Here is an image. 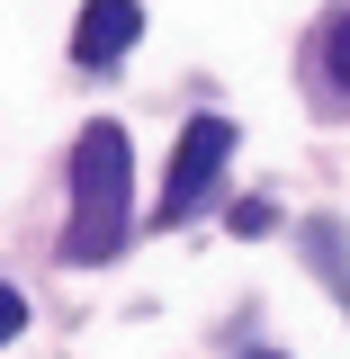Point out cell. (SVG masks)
<instances>
[{
  "label": "cell",
  "mask_w": 350,
  "mask_h": 359,
  "mask_svg": "<svg viewBox=\"0 0 350 359\" xmlns=\"http://www.w3.org/2000/svg\"><path fill=\"white\" fill-rule=\"evenodd\" d=\"M126 180H135V153L126 135L108 126H81V144H72V233H63V261H108L117 243H126Z\"/></svg>",
  "instance_id": "6da1fadb"
},
{
  "label": "cell",
  "mask_w": 350,
  "mask_h": 359,
  "mask_svg": "<svg viewBox=\"0 0 350 359\" xmlns=\"http://www.w3.org/2000/svg\"><path fill=\"white\" fill-rule=\"evenodd\" d=\"M224 153H234V126H224V117H189V126H180V144H171V180H162V216H171V224L198 207V189L224 171Z\"/></svg>",
  "instance_id": "7a4b0ae2"
},
{
  "label": "cell",
  "mask_w": 350,
  "mask_h": 359,
  "mask_svg": "<svg viewBox=\"0 0 350 359\" xmlns=\"http://www.w3.org/2000/svg\"><path fill=\"white\" fill-rule=\"evenodd\" d=\"M144 36V9L135 0H81V18H72V63H108V54H126Z\"/></svg>",
  "instance_id": "3957f363"
},
{
  "label": "cell",
  "mask_w": 350,
  "mask_h": 359,
  "mask_svg": "<svg viewBox=\"0 0 350 359\" xmlns=\"http://www.w3.org/2000/svg\"><path fill=\"white\" fill-rule=\"evenodd\" d=\"M18 332H27V297L0 278V341H18Z\"/></svg>",
  "instance_id": "277c9868"
},
{
  "label": "cell",
  "mask_w": 350,
  "mask_h": 359,
  "mask_svg": "<svg viewBox=\"0 0 350 359\" xmlns=\"http://www.w3.org/2000/svg\"><path fill=\"white\" fill-rule=\"evenodd\" d=\"M269 224H278V216H269L261 198H243V207H234V233H269Z\"/></svg>",
  "instance_id": "5b68a950"
},
{
  "label": "cell",
  "mask_w": 350,
  "mask_h": 359,
  "mask_svg": "<svg viewBox=\"0 0 350 359\" xmlns=\"http://www.w3.org/2000/svg\"><path fill=\"white\" fill-rule=\"evenodd\" d=\"M332 72H342V90H350V18L332 27Z\"/></svg>",
  "instance_id": "8992f818"
},
{
  "label": "cell",
  "mask_w": 350,
  "mask_h": 359,
  "mask_svg": "<svg viewBox=\"0 0 350 359\" xmlns=\"http://www.w3.org/2000/svg\"><path fill=\"white\" fill-rule=\"evenodd\" d=\"M252 359H278V351H252Z\"/></svg>",
  "instance_id": "52a82bcc"
}]
</instances>
